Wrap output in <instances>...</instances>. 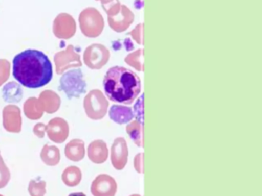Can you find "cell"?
Instances as JSON below:
<instances>
[{
	"label": "cell",
	"mask_w": 262,
	"mask_h": 196,
	"mask_svg": "<svg viewBox=\"0 0 262 196\" xmlns=\"http://www.w3.org/2000/svg\"><path fill=\"white\" fill-rule=\"evenodd\" d=\"M13 75L24 87L39 88L51 81L53 75V64L43 52L27 49L13 58Z\"/></svg>",
	"instance_id": "1"
},
{
	"label": "cell",
	"mask_w": 262,
	"mask_h": 196,
	"mask_svg": "<svg viewBox=\"0 0 262 196\" xmlns=\"http://www.w3.org/2000/svg\"><path fill=\"white\" fill-rule=\"evenodd\" d=\"M104 90L110 101L132 104L141 92V80L133 70L115 66L107 70L103 80Z\"/></svg>",
	"instance_id": "2"
},
{
	"label": "cell",
	"mask_w": 262,
	"mask_h": 196,
	"mask_svg": "<svg viewBox=\"0 0 262 196\" xmlns=\"http://www.w3.org/2000/svg\"><path fill=\"white\" fill-rule=\"evenodd\" d=\"M60 90L65 92L70 99L79 97L85 93L86 83L81 69H73L66 72L60 78Z\"/></svg>",
	"instance_id": "3"
},
{
	"label": "cell",
	"mask_w": 262,
	"mask_h": 196,
	"mask_svg": "<svg viewBox=\"0 0 262 196\" xmlns=\"http://www.w3.org/2000/svg\"><path fill=\"white\" fill-rule=\"evenodd\" d=\"M128 156L126 141L124 138H117L112 146L111 160L113 166L118 170L123 169L128 162Z\"/></svg>",
	"instance_id": "4"
},
{
	"label": "cell",
	"mask_w": 262,
	"mask_h": 196,
	"mask_svg": "<svg viewBox=\"0 0 262 196\" xmlns=\"http://www.w3.org/2000/svg\"><path fill=\"white\" fill-rule=\"evenodd\" d=\"M117 191L116 181L108 175L98 176L92 185V192L95 196H115Z\"/></svg>",
	"instance_id": "5"
},
{
	"label": "cell",
	"mask_w": 262,
	"mask_h": 196,
	"mask_svg": "<svg viewBox=\"0 0 262 196\" xmlns=\"http://www.w3.org/2000/svg\"><path fill=\"white\" fill-rule=\"evenodd\" d=\"M110 116L115 122L118 124H125L134 117V113L130 107L125 106L113 105L110 108Z\"/></svg>",
	"instance_id": "6"
},
{
	"label": "cell",
	"mask_w": 262,
	"mask_h": 196,
	"mask_svg": "<svg viewBox=\"0 0 262 196\" xmlns=\"http://www.w3.org/2000/svg\"><path fill=\"white\" fill-rule=\"evenodd\" d=\"M126 132L135 143L139 147H142V127L137 121L130 124L126 127Z\"/></svg>",
	"instance_id": "7"
},
{
	"label": "cell",
	"mask_w": 262,
	"mask_h": 196,
	"mask_svg": "<svg viewBox=\"0 0 262 196\" xmlns=\"http://www.w3.org/2000/svg\"><path fill=\"white\" fill-rule=\"evenodd\" d=\"M69 196H86L85 194L82 192H77V193H73V194H70Z\"/></svg>",
	"instance_id": "8"
}]
</instances>
